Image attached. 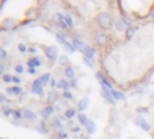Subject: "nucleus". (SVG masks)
I'll use <instances>...</instances> for the list:
<instances>
[{"instance_id":"nucleus-1","label":"nucleus","mask_w":154,"mask_h":139,"mask_svg":"<svg viewBox=\"0 0 154 139\" xmlns=\"http://www.w3.org/2000/svg\"><path fill=\"white\" fill-rule=\"evenodd\" d=\"M98 21H99V24L100 26L103 28V29H109L110 26L112 25V20H111V17L110 15L106 13H102L99 15V18H98Z\"/></svg>"},{"instance_id":"nucleus-2","label":"nucleus","mask_w":154,"mask_h":139,"mask_svg":"<svg viewBox=\"0 0 154 139\" xmlns=\"http://www.w3.org/2000/svg\"><path fill=\"white\" fill-rule=\"evenodd\" d=\"M46 56L50 60H55L57 56V48L55 46H49L45 51Z\"/></svg>"},{"instance_id":"nucleus-3","label":"nucleus","mask_w":154,"mask_h":139,"mask_svg":"<svg viewBox=\"0 0 154 139\" xmlns=\"http://www.w3.org/2000/svg\"><path fill=\"white\" fill-rule=\"evenodd\" d=\"M102 94L103 98H105L111 104H113L114 103L113 102V96L111 94V92L109 91V89L106 86H104L103 84H102Z\"/></svg>"},{"instance_id":"nucleus-4","label":"nucleus","mask_w":154,"mask_h":139,"mask_svg":"<svg viewBox=\"0 0 154 139\" xmlns=\"http://www.w3.org/2000/svg\"><path fill=\"white\" fill-rule=\"evenodd\" d=\"M83 53L85 54V56H86L87 59L94 61V53H95V50L93 49V48H91L90 46H88V45L86 44L85 47H84V49H83Z\"/></svg>"},{"instance_id":"nucleus-5","label":"nucleus","mask_w":154,"mask_h":139,"mask_svg":"<svg viewBox=\"0 0 154 139\" xmlns=\"http://www.w3.org/2000/svg\"><path fill=\"white\" fill-rule=\"evenodd\" d=\"M85 128L87 130V132L89 134H94L96 131V126L94 124V121L92 120H88L85 124Z\"/></svg>"},{"instance_id":"nucleus-6","label":"nucleus","mask_w":154,"mask_h":139,"mask_svg":"<svg viewBox=\"0 0 154 139\" xmlns=\"http://www.w3.org/2000/svg\"><path fill=\"white\" fill-rule=\"evenodd\" d=\"M77 106H78L79 110H81V111L86 110L87 108H88V106H89V99H88V98H83V99H82L79 101V103H78Z\"/></svg>"},{"instance_id":"nucleus-7","label":"nucleus","mask_w":154,"mask_h":139,"mask_svg":"<svg viewBox=\"0 0 154 139\" xmlns=\"http://www.w3.org/2000/svg\"><path fill=\"white\" fill-rule=\"evenodd\" d=\"M96 41H97L99 45H105L107 43V42H108V37H107L106 34L100 33L96 36Z\"/></svg>"},{"instance_id":"nucleus-8","label":"nucleus","mask_w":154,"mask_h":139,"mask_svg":"<svg viewBox=\"0 0 154 139\" xmlns=\"http://www.w3.org/2000/svg\"><path fill=\"white\" fill-rule=\"evenodd\" d=\"M24 118L28 119V120H31V121H34V120H36L37 119V116L30 109H27L24 113Z\"/></svg>"},{"instance_id":"nucleus-9","label":"nucleus","mask_w":154,"mask_h":139,"mask_svg":"<svg viewBox=\"0 0 154 139\" xmlns=\"http://www.w3.org/2000/svg\"><path fill=\"white\" fill-rule=\"evenodd\" d=\"M54 113V108L53 106H47L43 111H41V116L43 118H45L46 119H48V116Z\"/></svg>"},{"instance_id":"nucleus-10","label":"nucleus","mask_w":154,"mask_h":139,"mask_svg":"<svg viewBox=\"0 0 154 139\" xmlns=\"http://www.w3.org/2000/svg\"><path fill=\"white\" fill-rule=\"evenodd\" d=\"M41 65V61L39 58H33L27 61V66L29 69H35V67H39Z\"/></svg>"},{"instance_id":"nucleus-11","label":"nucleus","mask_w":154,"mask_h":139,"mask_svg":"<svg viewBox=\"0 0 154 139\" xmlns=\"http://www.w3.org/2000/svg\"><path fill=\"white\" fill-rule=\"evenodd\" d=\"M56 87H57V89H64L65 90L67 91L69 89V88H70V84H69V82L67 80L62 79L56 83Z\"/></svg>"},{"instance_id":"nucleus-12","label":"nucleus","mask_w":154,"mask_h":139,"mask_svg":"<svg viewBox=\"0 0 154 139\" xmlns=\"http://www.w3.org/2000/svg\"><path fill=\"white\" fill-rule=\"evenodd\" d=\"M111 94L113 96V98L116 100H119V99H123V94L122 92L118 91V90H115V89H112L111 90Z\"/></svg>"},{"instance_id":"nucleus-13","label":"nucleus","mask_w":154,"mask_h":139,"mask_svg":"<svg viewBox=\"0 0 154 139\" xmlns=\"http://www.w3.org/2000/svg\"><path fill=\"white\" fill-rule=\"evenodd\" d=\"M139 125H140L141 128L142 130L146 131V132L150 131V128H151V127H150V124H149L145 119H141V120L140 121Z\"/></svg>"},{"instance_id":"nucleus-14","label":"nucleus","mask_w":154,"mask_h":139,"mask_svg":"<svg viewBox=\"0 0 154 139\" xmlns=\"http://www.w3.org/2000/svg\"><path fill=\"white\" fill-rule=\"evenodd\" d=\"M37 130H38L40 133H42V134H47V133H48V129H47V127H46V123L43 122V121L40 122L39 126L37 127Z\"/></svg>"},{"instance_id":"nucleus-15","label":"nucleus","mask_w":154,"mask_h":139,"mask_svg":"<svg viewBox=\"0 0 154 139\" xmlns=\"http://www.w3.org/2000/svg\"><path fill=\"white\" fill-rule=\"evenodd\" d=\"M63 47H64V49L66 50L67 52H69L70 53H74L75 52V48H74V46L71 43V42H66L64 44H63Z\"/></svg>"},{"instance_id":"nucleus-16","label":"nucleus","mask_w":154,"mask_h":139,"mask_svg":"<svg viewBox=\"0 0 154 139\" xmlns=\"http://www.w3.org/2000/svg\"><path fill=\"white\" fill-rule=\"evenodd\" d=\"M2 111H3V113H4V115H5V117H9V116L11 115V114H13L14 115V112H15V110H13L12 108H8L7 106H2Z\"/></svg>"},{"instance_id":"nucleus-17","label":"nucleus","mask_w":154,"mask_h":139,"mask_svg":"<svg viewBox=\"0 0 154 139\" xmlns=\"http://www.w3.org/2000/svg\"><path fill=\"white\" fill-rule=\"evenodd\" d=\"M64 74H65V76H66L67 78L73 79L74 77V71L73 70V68L67 67L66 69H65V71H64Z\"/></svg>"},{"instance_id":"nucleus-18","label":"nucleus","mask_w":154,"mask_h":139,"mask_svg":"<svg viewBox=\"0 0 154 139\" xmlns=\"http://www.w3.org/2000/svg\"><path fill=\"white\" fill-rule=\"evenodd\" d=\"M32 92L34 94H37V95H40V96H43L45 94V91H43V89L42 86H39V87H33V89H32Z\"/></svg>"},{"instance_id":"nucleus-19","label":"nucleus","mask_w":154,"mask_h":139,"mask_svg":"<svg viewBox=\"0 0 154 139\" xmlns=\"http://www.w3.org/2000/svg\"><path fill=\"white\" fill-rule=\"evenodd\" d=\"M74 116H75V110L73 109V108H69V109H67L66 111H65V117H66L67 119H72Z\"/></svg>"},{"instance_id":"nucleus-20","label":"nucleus","mask_w":154,"mask_h":139,"mask_svg":"<svg viewBox=\"0 0 154 139\" xmlns=\"http://www.w3.org/2000/svg\"><path fill=\"white\" fill-rule=\"evenodd\" d=\"M78 120H79L80 124L83 125V126H85L86 122L88 121L87 117H86V116H85L84 114H79V115H78Z\"/></svg>"},{"instance_id":"nucleus-21","label":"nucleus","mask_w":154,"mask_h":139,"mask_svg":"<svg viewBox=\"0 0 154 139\" xmlns=\"http://www.w3.org/2000/svg\"><path fill=\"white\" fill-rule=\"evenodd\" d=\"M102 84H103L104 86H106L109 89H113V85H112V83L111 82H110V80H108L105 77H103L102 78Z\"/></svg>"},{"instance_id":"nucleus-22","label":"nucleus","mask_w":154,"mask_h":139,"mask_svg":"<svg viewBox=\"0 0 154 139\" xmlns=\"http://www.w3.org/2000/svg\"><path fill=\"white\" fill-rule=\"evenodd\" d=\"M55 38H56V42H57L59 44H64L65 42H66V41H65V38H64V37H63V35H62V34H56V36H55Z\"/></svg>"},{"instance_id":"nucleus-23","label":"nucleus","mask_w":154,"mask_h":139,"mask_svg":"<svg viewBox=\"0 0 154 139\" xmlns=\"http://www.w3.org/2000/svg\"><path fill=\"white\" fill-rule=\"evenodd\" d=\"M2 80H4V82H6V83H10L11 81H13V77H11V75L10 74H4L3 76H2Z\"/></svg>"},{"instance_id":"nucleus-24","label":"nucleus","mask_w":154,"mask_h":139,"mask_svg":"<svg viewBox=\"0 0 154 139\" xmlns=\"http://www.w3.org/2000/svg\"><path fill=\"white\" fill-rule=\"evenodd\" d=\"M50 77H51V74L50 73H46L41 76V80L43 82V83H47L49 80H50Z\"/></svg>"},{"instance_id":"nucleus-25","label":"nucleus","mask_w":154,"mask_h":139,"mask_svg":"<svg viewBox=\"0 0 154 139\" xmlns=\"http://www.w3.org/2000/svg\"><path fill=\"white\" fill-rule=\"evenodd\" d=\"M134 28L133 27H128V29L126 30V36L128 38H130V37H133V35L134 34Z\"/></svg>"},{"instance_id":"nucleus-26","label":"nucleus","mask_w":154,"mask_h":139,"mask_svg":"<svg viewBox=\"0 0 154 139\" xmlns=\"http://www.w3.org/2000/svg\"><path fill=\"white\" fill-rule=\"evenodd\" d=\"M64 21H65V23H66V25H67L68 26H73V25H74L73 19H72V17H71L69 15H65Z\"/></svg>"},{"instance_id":"nucleus-27","label":"nucleus","mask_w":154,"mask_h":139,"mask_svg":"<svg viewBox=\"0 0 154 139\" xmlns=\"http://www.w3.org/2000/svg\"><path fill=\"white\" fill-rule=\"evenodd\" d=\"M68 62V57L66 55H62L59 59V63L61 65H65Z\"/></svg>"},{"instance_id":"nucleus-28","label":"nucleus","mask_w":154,"mask_h":139,"mask_svg":"<svg viewBox=\"0 0 154 139\" xmlns=\"http://www.w3.org/2000/svg\"><path fill=\"white\" fill-rule=\"evenodd\" d=\"M15 71L17 73L22 74V73L24 72V66L22 65V64H17V65L15 66Z\"/></svg>"},{"instance_id":"nucleus-29","label":"nucleus","mask_w":154,"mask_h":139,"mask_svg":"<svg viewBox=\"0 0 154 139\" xmlns=\"http://www.w3.org/2000/svg\"><path fill=\"white\" fill-rule=\"evenodd\" d=\"M22 118H23V115H22L21 111H19V110H15V112H14V119H16V120H18V119H22Z\"/></svg>"},{"instance_id":"nucleus-30","label":"nucleus","mask_w":154,"mask_h":139,"mask_svg":"<svg viewBox=\"0 0 154 139\" xmlns=\"http://www.w3.org/2000/svg\"><path fill=\"white\" fill-rule=\"evenodd\" d=\"M53 124H54V127H56V128H61V127H63V124L61 123V121H60L58 119H55L54 121H53Z\"/></svg>"},{"instance_id":"nucleus-31","label":"nucleus","mask_w":154,"mask_h":139,"mask_svg":"<svg viewBox=\"0 0 154 139\" xmlns=\"http://www.w3.org/2000/svg\"><path fill=\"white\" fill-rule=\"evenodd\" d=\"M7 52L1 47V48H0V58H1V60H5L7 58Z\"/></svg>"},{"instance_id":"nucleus-32","label":"nucleus","mask_w":154,"mask_h":139,"mask_svg":"<svg viewBox=\"0 0 154 139\" xmlns=\"http://www.w3.org/2000/svg\"><path fill=\"white\" fill-rule=\"evenodd\" d=\"M13 91H14L15 94L18 95V94L22 93V91H23V89H22V88H20V87H18V86H15V87H13Z\"/></svg>"},{"instance_id":"nucleus-33","label":"nucleus","mask_w":154,"mask_h":139,"mask_svg":"<svg viewBox=\"0 0 154 139\" xmlns=\"http://www.w3.org/2000/svg\"><path fill=\"white\" fill-rule=\"evenodd\" d=\"M12 26H13V24H12V23H11L9 20H7V22H4V24H3V26H4L7 30L10 29V28L12 27Z\"/></svg>"},{"instance_id":"nucleus-34","label":"nucleus","mask_w":154,"mask_h":139,"mask_svg":"<svg viewBox=\"0 0 154 139\" xmlns=\"http://www.w3.org/2000/svg\"><path fill=\"white\" fill-rule=\"evenodd\" d=\"M42 84H43V81L39 78V79L35 80V81L33 82V87H39V86H42Z\"/></svg>"},{"instance_id":"nucleus-35","label":"nucleus","mask_w":154,"mask_h":139,"mask_svg":"<svg viewBox=\"0 0 154 139\" xmlns=\"http://www.w3.org/2000/svg\"><path fill=\"white\" fill-rule=\"evenodd\" d=\"M58 136H59V138H61V139H67L68 135H67L66 133H65V132L60 131V132L58 133Z\"/></svg>"},{"instance_id":"nucleus-36","label":"nucleus","mask_w":154,"mask_h":139,"mask_svg":"<svg viewBox=\"0 0 154 139\" xmlns=\"http://www.w3.org/2000/svg\"><path fill=\"white\" fill-rule=\"evenodd\" d=\"M18 50L21 52V53H25L27 51V47L24 43H19L18 44Z\"/></svg>"},{"instance_id":"nucleus-37","label":"nucleus","mask_w":154,"mask_h":139,"mask_svg":"<svg viewBox=\"0 0 154 139\" xmlns=\"http://www.w3.org/2000/svg\"><path fill=\"white\" fill-rule=\"evenodd\" d=\"M55 97V92L54 91H50L48 93V97H47V101L48 102H52Z\"/></svg>"},{"instance_id":"nucleus-38","label":"nucleus","mask_w":154,"mask_h":139,"mask_svg":"<svg viewBox=\"0 0 154 139\" xmlns=\"http://www.w3.org/2000/svg\"><path fill=\"white\" fill-rule=\"evenodd\" d=\"M63 95V97H64L65 99H73V95L70 93L69 91H64Z\"/></svg>"},{"instance_id":"nucleus-39","label":"nucleus","mask_w":154,"mask_h":139,"mask_svg":"<svg viewBox=\"0 0 154 139\" xmlns=\"http://www.w3.org/2000/svg\"><path fill=\"white\" fill-rule=\"evenodd\" d=\"M83 62H84V64H85V65H87L88 67H90V68H92V67H93V63L89 61V59L84 58V59H83Z\"/></svg>"},{"instance_id":"nucleus-40","label":"nucleus","mask_w":154,"mask_h":139,"mask_svg":"<svg viewBox=\"0 0 154 139\" xmlns=\"http://www.w3.org/2000/svg\"><path fill=\"white\" fill-rule=\"evenodd\" d=\"M121 22H122V25H125V26H129V27L131 26V23H130V22L126 21L124 18H122V19H121ZM130 27H131V26H130Z\"/></svg>"},{"instance_id":"nucleus-41","label":"nucleus","mask_w":154,"mask_h":139,"mask_svg":"<svg viewBox=\"0 0 154 139\" xmlns=\"http://www.w3.org/2000/svg\"><path fill=\"white\" fill-rule=\"evenodd\" d=\"M58 26H59L60 27H62L63 29H65V28H66V27L68 26L65 22H59V23H58Z\"/></svg>"},{"instance_id":"nucleus-42","label":"nucleus","mask_w":154,"mask_h":139,"mask_svg":"<svg viewBox=\"0 0 154 139\" xmlns=\"http://www.w3.org/2000/svg\"><path fill=\"white\" fill-rule=\"evenodd\" d=\"M6 91H7V93L10 96H12L14 94V91H13V88H7L6 89Z\"/></svg>"},{"instance_id":"nucleus-43","label":"nucleus","mask_w":154,"mask_h":139,"mask_svg":"<svg viewBox=\"0 0 154 139\" xmlns=\"http://www.w3.org/2000/svg\"><path fill=\"white\" fill-rule=\"evenodd\" d=\"M13 81H14L15 83H16V84H20V83H21V80H20L18 77H16V76H14V77H13Z\"/></svg>"},{"instance_id":"nucleus-44","label":"nucleus","mask_w":154,"mask_h":139,"mask_svg":"<svg viewBox=\"0 0 154 139\" xmlns=\"http://www.w3.org/2000/svg\"><path fill=\"white\" fill-rule=\"evenodd\" d=\"M6 99H7V98H6V96L3 93L0 94V103H3Z\"/></svg>"},{"instance_id":"nucleus-45","label":"nucleus","mask_w":154,"mask_h":139,"mask_svg":"<svg viewBox=\"0 0 154 139\" xmlns=\"http://www.w3.org/2000/svg\"><path fill=\"white\" fill-rule=\"evenodd\" d=\"M57 17H58V19L60 20V22H63L64 19H65V16H63L62 14H60V13H58L57 14Z\"/></svg>"},{"instance_id":"nucleus-46","label":"nucleus","mask_w":154,"mask_h":139,"mask_svg":"<svg viewBox=\"0 0 154 139\" xmlns=\"http://www.w3.org/2000/svg\"><path fill=\"white\" fill-rule=\"evenodd\" d=\"M103 77H104V76H103V74H102V73L101 72H97V79H99L100 80H102Z\"/></svg>"},{"instance_id":"nucleus-47","label":"nucleus","mask_w":154,"mask_h":139,"mask_svg":"<svg viewBox=\"0 0 154 139\" xmlns=\"http://www.w3.org/2000/svg\"><path fill=\"white\" fill-rule=\"evenodd\" d=\"M28 53H36V49L35 48H34V47H31V48H29V50H28Z\"/></svg>"},{"instance_id":"nucleus-48","label":"nucleus","mask_w":154,"mask_h":139,"mask_svg":"<svg viewBox=\"0 0 154 139\" xmlns=\"http://www.w3.org/2000/svg\"><path fill=\"white\" fill-rule=\"evenodd\" d=\"M80 131H81L80 127H74V128H72V132H74V133H78Z\"/></svg>"},{"instance_id":"nucleus-49","label":"nucleus","mask_w":154,"mask_h":139,"mask_svg":"<svg viewBox=\"0 0 154 139\" xmlns=\"http://www.w3.org/2000/svg\"><path fill=\"white\" fill-rule=\"evenodd\" d=\"M36 72H35V69H28V73L30 74H35Z\"/></svg>"},{"instance_id":"nucleus-50","label":"nucleus","mask_w":154,"mask_h":139,"mask_svg":"<svg viewBox=\"0 0 154 139\" xmlns=\"http://www.w3.org/2000/svg\"><path fill=\"white\" fill-rule=\"evenodd\" d=\"M4 72V65L3 63H0V74H2Z\"/></svg>"},{"instance_id":"nucleus-51","label":"nucleus","mask_w":154,"mask_h":139,"mask_svg":"<svg viewBox=\"0 0 154 139\" xmlns=\"http://www.w3.org/2000/svg\"><path fill=\"white\" fill-rule=\"evenodd\" d=\"M51 84H52V86H53V87L55 85V80L54 79H52V80H51Z\"/></svg>"},{"instance_id":"nucleus-52","label":"nucleus","mask_w":154,"mask_h":139,"mask_svg":"<svg viewBox=\"0 0 154 139\" xmlns=\"http://www.w3.org/2000/svg\"><path fill=\"white\" fill-rule=\"evenodd\" d=\"M151 17H152V18H153V19H154V12H153V13H152V15H151Z\"/></svg>"},{"instance_id":"nucleus-53","label":"nucleus","mask_w":154,"mask_h":139,"mask_svg":"<svg viewBox=\"0 0 154 139\" xmlns=\"http://www.w3.org/2000/svg\"><path fill=\"white\" fill-rule=\"evenodd\" d=\"M84 139H91V138H90V137H85Z\"/></svg>"}]
</instances>
